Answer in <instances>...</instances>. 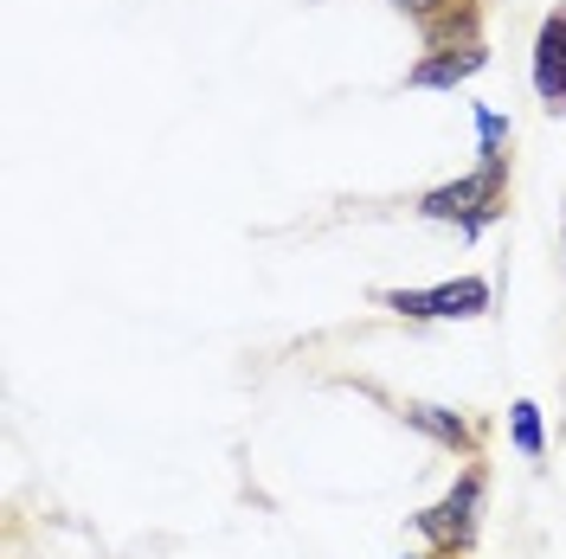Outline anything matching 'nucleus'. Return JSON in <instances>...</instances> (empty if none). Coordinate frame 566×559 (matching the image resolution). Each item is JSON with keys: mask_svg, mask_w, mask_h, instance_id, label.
<instances>
[{"mask_svg": "<svg viewBox=\"0 0 566 559\" xmlns=\"http://www.w3.org/2000/svg\"><path fill=\"white\" fill-rule=\"evenodd\" d=\"M380 309L406 315V321H470L490 309V283L483 277H458L438 289H380Z\"/></svg>", "mask_w": 566, "mask_h": 559, "instance_id": "7ed1b4c3", "label": "nucleus"}, {"mask_svg": "<svg viewBox=\"0 0 566 559\" xmlns=\"http://www.w3.org/2000/svg\"><path fill=\"white\" fill-rule=\"evenodd\" d=\"M534 91L547 116H566V7H554L534 33Z\"/></svg>", "mask_w": 566, "mask_h": 559, "instance_id": "20e7f679", "label": "nucleus"}, {"mask_svg": "<svg viewBox=\"0 0 566 559\" xmlns=\"http://www.w3.org/2000/svg\"><path fill=\"white\" fill-rule=\"evenodd\" d=\"M490 65V45L476 39V45H444V52H431L424 65H412V84L419 91H451L463 77H476V71Z\"/></svg>", "mask_w": 566, "mask_h": 559, "instance_id": "39448f33", "label": "nucleus"}, {"mask_svg": "<svg viewBox=\"0 0 566 559\" xmlns=\"http://www.w3.org/2000/svg\"><path fill=\"white\" fill-rule=\"evenodd\" d=\"M483 495H490V476L470 463L458 483H451V495L444 502H431L424 515H412V527L424 534V547H444V553H470L476 547V534H483Z\"/></svg>", "mask_w": 566, "mask_h": 559, "instance_id": "f03ea898", "label": "nucleus"}, {"mask_svg": "<svg viewBox=\"0 0 566 559\" xmlns=\"http://www.w3.org/2000/svg\"><path fill=\"white\" fill-rule=\"evenodd\" d=\"M476 136H483V155H502V141H509V116L476 109Z\"/></svg>", "mask_w": 566, "mask_h": 559, "instance_id": "6e6552de", "label": "nucleus"}, {"mask_svg": "<svg viewBox=\"0 0 566 559\" xmlns=\"http://www.w3.org/2000/svg\"><path fill=\"white\" fill-rule=\"evenodd\" d=\"M406 424H412V431H424L438 451L476 456V424L463 419V412H444V405H406Z\"/></svg>", "mask_w": 566, "mask_h": 559, "instance_id": "423d86ee", "label": "nucleus"}, {"mask_svg": "<svg viewBox=\"0 0 566 559\" xmlns=\"http://www.w3.org/2000/svg\"><path fill=\"white\" fill-rule=\"evenodd\" d=\"M424 219H438V225H458L463 239H476L490 219L509 212V155H483L476 161V175L451 180V187H431L419 200Z\"/></svg>", "mask_w": 566, "mask_h": 559, "instance_id": "f257e3e1", "label": "nucleus"}, {"mask_svg": "<svg viewBox=\"0 0 566 559\" xmlns=\"http://www.w3.org/2000/svg\"><path fill=\"white\" fill-rule=\"evenodd\" d=\"M406 559H458V553H444V547H424V553H406Z\"/></svg>", "mask_w": 566, "mask_h": 559, "instance_id": "1a4fd4ad", "label": "nucleus"}, {"mask_svg": "<svg viewBox=\"0 0 566 559\" xmlns=\"http://www.w3.org/2000/svg\"><path fill=\"white\" fill-rule=\"evenodd\" d=\"M509 437H515V451L528 456V463L547 451V437H541V405H534V399H515V405H509Z\"/></svg>", "mask_w": 566, "mask_h": 559, "instance_id": "0eeeda50", "label": "nucleus"}]
</instances>
